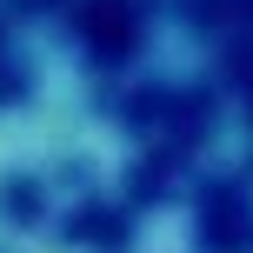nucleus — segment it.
Wrapping results in <instances>:
<instances>
[{
  "label": "nucleus",
  "instance_id": "obj_1",
  "mask_svg": "<svg viewBox=\"0 0 253 253\" xmlns=\"http://www.w3.org/2000/svg\"><path fill=\"white\" fill-rule=\"evenodd\" d=\"M74 34L87 40V53H100V60H126V53L140 47V34H147V13H140V0H80Z\"/></svg>",
  "mask_w": 253,
  "mask_h": 253
},
{
  "label": "nucleus",
  "instance_id": "obj_2",
  "mask_svg": "<svg viewBox=\"0 0 253 253\" xmlns=\"http://www.w3.org/2000/svg\"><path fill=\"white\" fill-rule=\"evenodd\" d=\"M247 233H253V227H247V200H240L233 187H220L213 200H207V247L227 253V247H240Z\"/></svg>",
  "mask_w": 253,
  "mask_h": 253
}]
</instances>
